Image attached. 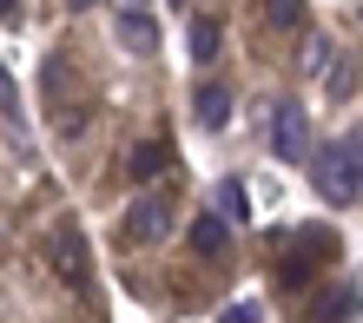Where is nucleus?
Returning <instances> with one entry per match:
<instances>
[{"mask_svg":"<svg viewBox=\"0 0 363 323\" xmlns=\"http://www.w3.org/2000/svg\"><path fill=\"white\" fill-rule=\"evenodd\" d=\"M0 119H7V125H20V93H13L7 67H0Z\"/></svg>","mask_w":363,"mask_h":323,"instance_id":"16","label":"nucleus"},{"mask_svg":"<svg viewBox=\"0 0 363 323\" xmlns=\"http://www.w3.org/2000/svg\"><path fill=\"white\" fill-rule=\"evenodd\" d=\"M0 13H7V20H13V13H20V0H0Z\"/></svg>","mask_w":363,"mask_h":323,"instance_id":"19","label":"nucleus"},{"mask_svg":"<svg viewBox=\"0 0 363 323\" xmlns=\"http://www.w3.org/2000/svg\"><path fill=\"white\" fill-rule=\"evenodd\" d=\"M271 20L284 33H304V0H271Z\"/></svg>","mask_w":363,"mask_h":323,"instance_id":"14","label":"nucleus"},{"mask_svg":"<svg viewBox=\"0 0 363 323\" xmlns=\"http://www.w3.org/2000/svg\"><path fill=\"white\" fill-rule=\"evenodd\" d=\"M119 231L133 244H159V238H172V211H165L159 198H133V205H125V218H119Z\"/></svg>","mask_w":363,"mask_h":323,"instance_id":"3","label":"nucleus"},{"mask_svg":"<svg viewBox=\"0 0 363 323\" xmlns=\"http://www.w3.org/2000/svg\"><path fill=\"white\" fill-rule=\"evenodd\" d=\"M225 323H258V304H238V310H225Z\"/></svg>","mask_w":363,"mask_h":323,"instance_id":"17","label":"nucleus"},{"mask_svg":"<svg viewBox=\"0 0 363 323\" xmlns=\"http://www.w3.org/2000/svg\"><path fill=\"white\" fill-rule=\"evenodd\" d=\"M113 40H119L133 60H152V53H159V27H152V13H145V7H125L119 27H113Z\"/></svg>","mask_w":363,"mask_h":323,"instance_id":"4","label":"nucleus"},{"mask_svg":"<svg viewBox=\"0 0 363 323\" xmlns=\"http://www.w3.org/2000/svg\"><path fill=\"white\" fill-rule=\"evenodd\" d=\"M218 47H225V33H218V20H191V60H218Z\"/></svg>","mask_w":363,"mask_h":323,"instance_id":"12","label":"nucleus"},{"mask_svg":"<svg viewBox=\"0 0 363 323\" xmlns=\"http://www.w3.org/2000/svg\"><path fill=\"white\" fill-rule=\"evenodd\" d=\"M172 7H185V0H172Z\"/></svg>","mask_w":363,"mask_h":323,"instance_id":"21","label":"nucleus"},{"mask_svg":"<svg viewBox=\"0 0 363 323\" xmlns=\"http://www.w3.org/2000/svg\"><path fill=\"white\" fill-rule=\"evenodd\" d=\"M67 7H93V0H67Z\"/></svg>","mask_w":363,"mask_h":323,"instance_id":"20","label":"nucleus"},{"mask_svg":"<svg viewBox=\"0 0 363 323\" xmlns=\"http://www.w3.org/2000/svg\"><path fill=\"white\" fill-rule=\"evenodd\" d=\"M317 79L330 86V99H357V53H330Z\"/></svg>","mask_w":363,"mask_h":323,"instance_id":"8","label":"nucleus"},{"mask_svg":"<svg viewBox=\"0 0 363 323\" xmlns=\"http://www.w3.org/2000/svg\"><path fill=\"white\" fill-rule=\"evenodd\" d=\"M53 271H60V277H73V284L93 271V257H86V238H79L73 225H60V231H53Z\"/></svg>","mask_w":363,"mask_h":323,"instance_id":"6","label":"nucleus"},{"mask_svg":"<svg viewBox=\"0 0 363 323\" xmlns=\"http://www.w3.org/2000/svg\"><path fill=\"white\" fill-rule=\"evenodd\" d=\"M271 152L284 159V165H304V152H311V119H304L297 99H277L271 106Z\"/></svg>","mask_w":363,"mask_h":323,"instance_id":"2","label":"nucleus"},{"mask_svg":"<svg viewBox=\"0 0 363 323\" xmlns=\"http://www.w3.org/2000/svg\"><path fill=\"white\" fill-rule=\"evenodd\" d=\"M165 165H172V145L152 139V145H139V152H133V178H159Z\"/></svg>","mask_w":363,"mask_h":323,"instance_id":"11","label":"nucleus"},{"mask_svg":"<svg viewBox=\"0 0 363 323\" xmlns=\"http://www.w3.org/2000/svg\"><path fill=\"white\" fill-rule=\"evenodd\" d=\"M125 7H145V0H113V13H125Z\"/></svg>","mask_w":363,"mask_h":323,"instance_id":"18","label":"nucleus"},{"mask_svg":"<svg viewBox=\"0 0 363 323\" xmlns=\"http://www.w3.org/2000/svg\"><path fill=\"white\" fill-rule=\"evenodd\" d=\"M311 159V185L324 191L330 205H357V185H363V132H344L324 152H304Z\"/></svg>","mask_w":363,"mask_h":323,"instance_id":"1","label":"nucleus"},{"mask_svg":"<svg viewBox=\"0 0 363 323\" xmlns=\"http://www.w3.org/2000/svg\"><path fill=\"white\" fill-rule=\"evenodd\" d=\"M350 310H357V290H350V284H337V290L317 297V317H311V323H350Z\"/></svg>","mask_w":363,"mask_h":323,"instance_id":"10","label":"nucleus"},{"mask_svg":"<svg viewBox=\"0 0 363 323\" xmlns=\"http://www.w3.org/2000/svg\"><path fill=\"white\" fill-rule=\"evenodd\" d=\"M324 60H330V33H311L304 40V73H324Z\"/></svg>","mask_w":363,"mask_h":323,"instance_id":"15","label":"nucleus"},{"mask_svg":"<svg viewBox=\"0 0 363 323\" xmlns=\"http://www.w3.org/2000/svg\"><path fill=\"white\" fill-rule=\"evenodd\" d=\"M191 113H199V125H225V119H231V86L205 79V86H199V99H191Z\"/></svg>","mask_w":363,"mask_h":323,"instance_id":"7","label":"nucleus"},{"mask_svg":"<svg viewBox=\"0 0 363 323\" xmlns=\"http://www.w3.org/2000/svg\"><path fill=\"white\" fill-rule=\"evenodd\" d=\"M324 251H330V244H324V231H297V257H284V264H277V284L297 290L317 264H324Z\"/></svg>","mask_w":363,"mask_h":323,"instance_id":"5","label":"nucleus"},{"mask_svg":"<svg viewBox=\"0 0 363 323\" xmlns=\"http://www.w3.org/2000/svg\"><path fill=\"white\" fill-rule=\"evenodd\" d=\"M191 244H199V257H225V251H231V225L218 218V211H211V218H199V225H191Z\"/></svg>","mask_w":363,"mask_h":323,"instance_id":"9","label":"nucleus"},{"mask_svg":"<svg viewBox=\"0 0 363 323\" xmlns=\"http://www.w3.org/2000/svg\"><path fill=\"white\" fill-rule=\"evenodd\" d=\"M218 211H225L231 225H245V218H251V198H245V185H238V178H231V185L218 191Z\"/></svg>","mask_w":363,"mask_h":323,"instance_id":"13","label":"nucleus"}]
</instances>
